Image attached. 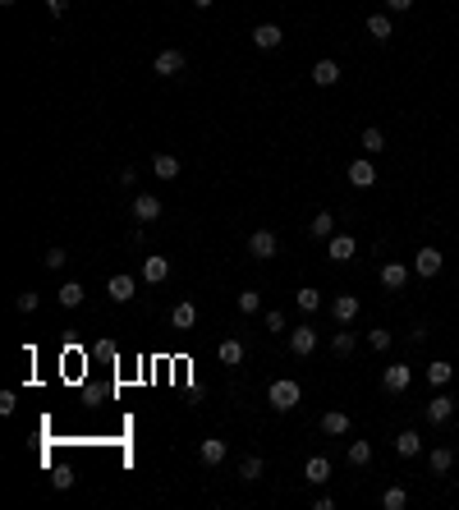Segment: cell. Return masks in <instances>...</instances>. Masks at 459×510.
<instances>
[{
    "label": "cell",
    "instance_id": "obj_1",
    "mask_svg": "<svg viewBox=\"0 0 459 510\" xmlns=\"http://www.w3.org/2000/svg\"><path fill=\"white\" fill-rule=\"evenodd\" d=\"M266 400H271V409L290 414V409H299V400H303V387H299V382H290V377H280V382H271Z\"/></svg>",
    "mask_w": 459,
    "mask_h": 510
},
{
    "label": "cell",
    "instance_id": "obj_2",
    "mask_svg": "<svg viewBox=\"0 0 459 510\" xmlns=\"http://www.w3.org/2000/svg\"><path fill=\"white\" fill-rule=\"evenodd\" d=\"M275 248H280L275 230H253V234H248V258H258V263H266V258H275Z\"/></svg>",
    "mask_w": 459,
    "mask_h": 510
},
{
    "label": "cell",
    "instance_id": "obj_3",
    "mask_svg": "<svg viewBox=\"0 0 459 510\" xmlns=\"http://www.w3.org/2000/svg\"><path fill=\"white\" fill-rule=\"evenodd\" d=\"M441 267H445L441 248H418V253H413V271H418L423 280H432L436 271H441Z\"/></svg>",
    "mask_w": 459,
    "mask_h": 510
},
{
    "label": "cell",
    "instance_id": "obj_4",
    "mask_svg": "<svg viewBox=\"0 0 459 510\" xmlns=\"http://www.w3.org/2000/svg\"><path fill=\"white\" fill-rule=\"evenodd\" d=\"M423 414H427V423H436V428H441V423H450V418H455V400H450L445 391H436V396L427 400V409H423Z\"/></svg>",
    "mask_w": 459,
    "mask_h": 510
},
{
    "label": "cell",
    "instance_id": "obj_5",
    "mask_svg": "<svg viewBox=\"0 0 459 510\" xmlns=\"http://www.w3.org/2000/svg\"><path fill=\"white\" fill-rule=\"evenodd\" d=\"M409 382H413V368H409V363H390V368L382 372V387L395 391V396H399V391H409Z\"/></svg>",
    "mask_w": 459,
    "mask_h": 510
},
{
    "label": "cell",
    "instance_id": "obj_6",
    "mask_svg": "<svg viewBox=\"0 0 459 510\" xmlns=\"http://www.w3.org/2000/svg\"><path fill=\"white\" fill-rule=\"evenodd\" d=\"M152 74H161V78H175V74H184V51H161V56H156L152 60Z\"/></svg>",
    "mask_w": 459,
    "mask_h": 510
},
{
    "label": "cell",
    "instance_id": "obj_7",
    "mask_svg": "<svg viewBox=\"0 0 459 510\" xmlns=\"http://www.w3.org/2000/svg\"><path fill=\"white\" fill-rule=\"evenodd\" d=\"M353 248H358L353 234H331V239H326V258H331V263H349Z\"/></svg>",
    "mask_w": 459,
    "mask_h": 510
},
{
    "label": "cell",
    "instance_id": "obj_8",
    "mask_svg": "<svg viewBox=\"0 0 459 510\" xmlns=\"http://www.w3.org/2000/svg\"><path fill=\"white\" fill-rule=\"evenodd\" d=\"M358 308H363V304H358V294H336V304H331V317H336L340 326H349L353 317H358Z\"/></svg>",
    "mask_w": 459,
    "mask_h": 510
},
{
    "label": "cell",
    "instance_id": "obj_9",
    "mask_svg": "<svg viewBox=\"0 0 459 510\" xmlns=\"http://www.w3.org/2000/svg\"><path fill=\"white\" fill-rule=\"evenodd\" d=\"M248 37H253V47H258V51H275L280 42H285V32L275 28V23H258V28L248 32Z\"/></svg>",
    "mask_w": 459,
    "mask_h": 510
},
{
    "label": "cell",
    "instance_id": "obj_10",
    "mask_svg": "<svg viewBox=\"0 0 459 510\" xmlns=\"http://www.w3.org/2000/svg\"><path fill=\"white\" fill-rule=\"evenodd\" d=\"M290 350L299 359H308L312 350H317V331H312V326H294V331H290Z\"/></svg>",
    "mask_w": 459,
    "mask_h": 510
},
{
    "label": "cell",
    "instance_id": "obj_11",
    "mask_svg": "<svg viewBox=\"0 0 459 510\" xmlns=\"http://www.w3.org/2000/svg\"><path fill=\"white\" fill-rule=\"evenodd\" d=\"M349 184H358V189H372V184H377V166H372L367 156H358V161L349 166Z\"/></svg>",
    "mask_w": 459,
    "mask_h": 510
},
{
    "label": "cell",
    "instance_id": "obj_12",
    "mask_svg": "<svg viewBox=\"0 0 459 510\" xmlns=\"http://www.w3.org/2000/svg\"><path fill=\"white\" fill-rule=\"evenodd\" d=\"M161 217V198L156 193H138L134 198V221H156Z\"/></svg>",
    "mask_w": 459,
    "mask_h": 510
},
{
    "label": "cell",
    "instance_id": "obj_13",
    "mask_svg": "<svg viewBox=\"0 0 459 510\" xmlns=\"http://www.w3.org/2000/svg\"><path fill=\"white\" fill-rule=\"evenodd\" d=\"M134 290H138V285H134V276H124V271L106 280V294L115 299V304H129V299H134Z\"/></svg>",
    "mask_w": 459,
    "mask_h": 510
},
{
    "label": "cell",
    "instance_id": "obj_14",
    "mask_svg": "<svg viewBox=\"0 0 459 510\" xmlns=\"http://www.w3.org/2000/svg\"><path fill=\"white\" fill-rule=\"evenodd\" d=\"M225 455H230V446L221 441V437H207V441L198 446V460H202V464H212V469H216L221 460H225Z\"/></svg>",
    "mask_w": 459,
    "mask_h": 510
},
{
    "label": "cell",
    "instance_id": "obj_15",
    "mask_svg": "<svg viewBox=\"0 0 459 510\" xmlns=\"http://www.w3.org/2000/svg\"><path fill=\"white\" fill-rule=\"evenodd\" d=\"M321 433H326V437H345V433H349V414H345V409H326V414H321Z\"/></svg>",
    "mask_w": 459,
    "mask_h": 510
},
{
    "label": "cell",
    "instance_id": "obj_16",
    "mask_svg": "<svg viewBox=\"0 0 459 510\" xmlns=\"http://www.w3.org/2000/svg\"><path fill=\"white\" fill-rule=\"evenodd\" d=\"M312 83H317V88H336V83H340V64L336 60H317V64H312Z\"/></svg>",
    "mask_w": 459,
    "mask_h": 510
},
{
    "label": "cell",
    "instance_id": "obj_17",
    "mask_svg": "<svg viewBox=\"0 0 459 510\" xmlns=\"http://www.w3.org/2000/svg\"><path fill=\"white\" fill-rule=\"evenodd\" d=\"M382 285H386V290H404V285H409V267H404V263H386L382 267Z\"/></svg>",
    "mask_w": 459,
    "mask_h": 510
},
{
    "label": "cell",
    "instance_id": "obj_18",
    "mask_svg": "<svg viewBox=\"0 0 459 510\" xmlns=\"http://www.w3.org/2000/svg\"><path fill=\"white\" fill-rule=\"evenodd\" d=\"M152 170H156V180H175V175H179V156H170V152H156L152 156Z\"/></svg>",
    "mask_w": 459,
    "mask_h": 510
},
{
    "label": "cell",
    "instance_id": "obj_19",
    "mask_svg": "<svg viewBox=\"0 0 459 510\" xmlns=\"http://www.w3.org/2000/svg\"><path fill=\"white\" fill-rule=\"evenodd\" d=\"M395 450L404 455V460H413V455H423V437L413 433V428H404V433L395 437Z\"/></svg>",
    "mask_w": 459,
    "mask_h": 510
},
{
    "label": "cell",
    "instance_id": "obj_20",
    "mask_svg": "<svg viewBox=\"0 0 459 510\" xmlns=\"http://www.w3.org/2000/svg\"><path fill=\"white\" fill-rule=\"evenodd\" d=\"M166 276H170V258H147V263H142V280H147V285H161Z\"/></svg>",
    "mask_w": 459,
    "mask_h": 510
},
{
    "label": "cell",
    "instance_id": "obj_21",
    "mask_svg": "<svg viewBox=\"0 0 459 510\" xmlns=\"http://www.w3.org/2000/svg\"><path fill=\"white\" fill-rule=\"evenodd\" d=\"M308 234H312V239H331V234H336V217H331V212H317V217L308 221Z\"/></svg>",
    "mask_w": 459,
    "mask_h": 510
},
{
    "label": "cell",
    "instance_id": "obj_22",
    "mask_svg": "<svg viewBox=\"0 0 459 510\" xmlns=\"http://www.w3.org/2000/svg\"><path fill=\"white\" fill-rule=\"evenodd\" d=\"M55 299H60V308H78V304L88 299V290H83L78 280H64V285H60V294H55Z\"/></svg>",
    "mask_w": 459,
    "mask_h": 510
},
{
    "label": "cell",
    "instance_id": "obj_23",
    "mask_svg": "<svg viewBox=\"0 0 459 510\" xmlns=\"http://www.w3.org/2000/svg\"><path fill=\"white\" fill-rule=\"evenodd\" d=\"M427 464H432V474H450V469H455V450H450V446H432Z\"/></svg>",
    "mask_w": 459,
    "mask_h": 510
},
{
    "label": "cell",
    "instance_id": "obj_24",
    "mask_svg": "<svg viewBox=\"0 0 459 510\" xmlns=\"http://www.w3.org/2000/svg\"><path fill=\"white\" fill-rule=\"evenodd\" d=\"M390 32H395V23H390L386 14H372V19H367V37H372V42H390Z\"/></svg>",
    "mask_w": 459,
    "mask_h": 510
},
{
    "label": "cell",
    "instance_id": "obj_25",
    "mask_svg": "<svg viewBox=\"0 0 459 510\" xmlns=\"http://www.w3.org/2000/svg\"><path fill=\"white\" fill-rule=\"evenodd\" d=\"M170 322L179 326V331H188V326L198 322V308H193V304L184 299V304H175V308H170Z\"/></svg>",
    "mask_w": 459,
    "mask_h": 510
},
{
    "label": "cell",
    "instance_id": "obj_26",
    "mask_svg": "<svg viewBox=\"0 0 459 510\" xmlns=\"http://www.w3.org/2000/svg\"><path fill=\"white\" fill-rule=\"evenodd\" d=\"M303 474H308V483H326L331 478V460H326V455H312Z\"/></svg>",
    "mask_w": 459,
    "mask_h": 510
},
{
    "label": "cell",
    "instance_id": "obj_27",
    "mask_svg": "<svg viewBox=\"0 0 459 510\" xmlns=\"http://www.w3.org/2000/svg\"><path fill=\"white\" fill-rule=\"evenodd\" d=\"M216 354H221L225 368H234V363H244V345H239V340H221V350H216Z\"/></svg>",
    "mask_w": 459,
    "mask_h": 510
},
{
    "label": "cell",
    "instance_id": "obj_28",
    "mask_svg": "<svg viewBox=\"0 0 459 510\" xmlns=\"http://www.w3.org/2000/svg\"><path fill=\"white\" fill-rule=\"evenodd\" d=\"M294 304H299V308H303V313H317V308H321V290H312V285H303V290L294 294Z\"/></svg>",
    "mask_w": 459,
    "mask_h": 510
},
{
    "label": "cell",
    "instance_id": "obj_29",
    "mask_svg": "<svg viewBox=\"0 0 459 510\" xmlns=\"http://www.w3.org/2000/svg\"><path fill=\"white\" fill-rule=\"evenodd\" d=\"M345 455H349V464H353V469L372 464V446H367V441H349V450H345Z\"/></svg>",
    "mask_w": 459,
    "mask_h": 510
},
{
    "label": "cell",
    "instance_id": "obj_30",
    "mask_svg": "<svg viewBox=\"0 0 459 510\" xmlns=\"http://www.w3.org/2000/svg\"><path fill=\"white\" fill-rule=\"evenodd\" d=\"M450 377H455V368H450L445 359H436V363H432V368H427V382H432V387H445Z\"/></svg>",
    "mask_w": 459,
    "mask_h": 510
},
{
    "label": "cell",
    "instance_id": "obj_31",
    "mask_svg": "<svg viewBox=\"0 0 459 510\" xmlns=\"http://www.w3.org/2000/svg\"><path fill=\"white\" fill-rule=\"evenodd\" d=\"M262 469H266V464H262V455H248V460L239 464V478H244V483H258Z\"/></svg>",
    "mask_w": 459,
    "mask_h": 510
},
{
    "label": "cell",
    "instance_id": "obj_32",
    "mask_svg": "<svg viewBox=\"0 0 459 510\" xmlns=\"http://www.w3.org/2000/svg\"><path fill=\"white\" fill-rule=\"evenodd\" d=\"M331 354H336V359H349V354H353V331H336V340H331Z\"/></svg>",
    "mask_w": 459,
    "mask_h": 510
},
{
    "label": "cell",
    "instance_id": "obj_33",
    "mask_svg": "<svg viewBox=\"0 0 459 510\" xmlns=\"http://www.w3.org/2000/svg\"><path fill=\"white\" fill-rule=\"evenodd\" d=\"M382 506H386V510H404V506H409V492H404V487H386V492H382Z\"/></svg>",
    "mask_w": 459,
    "mask_h": 510
},
{
    "label": "cell",
    "instance_id": "obj_34",
    "mask_svg": "<svg viewBox=\"0 0 459 510\" xmlns=\"http://www.w3.org/2000/svg\"><path fill=\"white\" fill-rule=\"evenodd\" d=\"M382 147H386V134H382V129H377V124H372V129H363V152L372 156V152H382Z\"/></svg>",
    "mask_w": 459,
    "mask_h": 510
},
{
    "label": "cell",
    "instance_id": "obj_35",
    "mask_svg": "<svg viewBox=\"0 0 459 510\" xmlns=\"http://www.w3.org/2000/svg\"><path fill=\"white\" fill-rule=\"evenodd\" d=\"M234 304H239V313H244V317H253V313L262 308V294H258V290H244L239 299H234Z\"/></svg>",
    "mask_w": 459,
    "mask_h": 510
},
{
    "label": "cell",
    "instance_id": "obj_36",
    "mask_svg": "<svg viewBox=\"0 0 459 510\" xmlns=\"http://www.w3.org/2000/svg\"><path fill=\"white\" fill-rule=\"evenodd\" d=\"M367 345H372V350H390V331H386V326H372V331H367Z\"/></svg>",
    "mask_w": 459,
    "mask_h": 510
},
{
    "label": "cell",
    "instance_id": "obj_37",
    "mask_svg": "<svg viewBox=\"0 0 459 510\" xmlns=\"http://www.w3.org/2000/svg\"><path fill=\"white\" fill-rule=\"evenodd\" d=\"M46 267H51V271H60L64 263H69V253H64V248H46V258H42Z\"/></svg>",
    "mask_w": 459,
    "mask_h": 510
},
{
    "label": "cell",
    "instance_id": "obj_38",
    "mask_svg": "<svg viewBox=\"0 0 459 510\" xmlns=\"http://www.w3.org/2000/svg\"><path fill=\"white\" fill-rule=\"evenodd\" d=\"M266 331H275V336H285V313H266Z\"/></svg>",
    "mask_w": 459,
    "mask_h": 510
},
{
    "label": "cell",
    "instance_id": "obj_39",
    "mask_svg": "<svg viewBox=\"0 0 459 510\" xmlns=\"http://www.w3.org/2000/svg\"><path fill=\"white\" fill-rule=\"evenodd\" d=\"M14 308H18V313H32V308H37V294H32V290H23V294L14 299Z\"/></svg>",
    "mask_w": 459,
    "mask_h": 510
},
{
    "label": "cell",
    "instance_id": "obj_40",
    "mask_svg": "<svg viewBox=\"0 0 459 510\" xmlns=\"http://www.w3.org/2000/svg\"><path fill=\"white\" fill-rule=\"evenodd\" d=\"M46 10H51V19H64V10H69V0H46Z\"/></svg>",
    "mask_w": 459,
    "mask_h": 510
},
{
    "label": "cell",
    "instance_id": "obj_41",
    "mask_svg": "<svg viewBox=\"0 0 459 510\" xmlns=\"http://www.w3.org/2000/svg\"><path fill=\"white\" fill-rule=\"evenodd\" d=\"M386 10H390V14H404V10H413V0H386Z\"/></svg>",
    "mask_w": 459,
    "mask_h": 510
},
{
    "label": "cell",
    "instance_id": "obj_42",
    "mask_svg": "<svg viewBox=\"0 0 459 510\" xmlns=\"http://www.w3.org/2000/svg\"><path fill=\"white\" fill-rule=\"evenodd\" d=\"M193 5H198V10H212V5H216V0H193Z\"/></svg>",
    "mask_w": 459,
    "mask_h": 510
},
{
    "label": "cell",
    "instance_id": "obj_43",
    "mask_svg": "<svg viewBox=\"0 0 459 510\" xmlns=\"http://www.w3.org/2000/svg\"><path fill=\"white\" fill-rule=\"evenodd\" d=\"M0 5H5V10H10V5H18V0H0Z\"/></svg>",
    "mask_w": 459,
    "mask_h": 510
}]
</instances>
